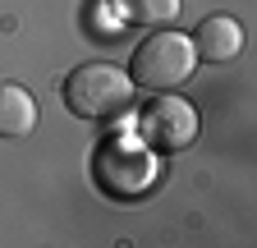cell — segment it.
<instances>
[{
	"label": "cell",
	"mask_w": 257,
	"mask_h": 248,
	"mask_svg": "<svg viewBox=\"0 0 257 248\" xmlns=\"http://www.w3.org/2000/svg\"><path fill=\"white\" fill-rule=\"evenodd\" d=\"M92 179H96L101 193H110L119 202H138L161 179V152L147 147L143 138L115 134V138H106L92 152Z\"/></svg>",
	"instance_id": "cell-1"
},
{
	"label": "cell",
	"mask_w": 257,
	"mask_h": 248,
	"mask_svg": "<svg viewBox=\"0 0 257 248\" xmlns=\"http://www.w3.org/2000/svg\"><path fill=\"white\" fill-rule=\"evenodd\" d=\"M64 106H69L78 119H119L134 110V78L124 69L106 65V60H87L78 65L69 78H64Z\"/></svg>",
	"instance_id": "cell-2"
},
{
	"label": "cell",
	"mask_w": 257,
	"mask_h": 248,
	"mask_svg": "<svg viewBox=\"0 0 257 248\" xmlns=\"http://www.w3.org/2000/svg\"><path fill=\"white\" fill-rule=\"evenodd\" d=\"M193 69H198V51L184 33H170V28L152 33L128 60L134 87H147V92H175L193 78Z\"/></svg>",
	"instance_id": "cell-3"
},
{
	"label": "cell",
	"mask_w": 257,
	"mask_h": 248,
	"mask_svg": "<svg viewBox=\"0 0 257 248\" xmlns=\"http://www.w3.org/2000/svg\"><path fill=\"white\" fill-rule=\"evenodd\" d=\"M138 138L156 152H184L198 138V110L175 92H152V101L138 115Z\"/></svg>",
	"instance_id": "cell-4"
},
{
	"label": "cell",
	"mask_w": 257,
	"mask_h": 248,
	"mask_svg": "<svg viewBox=\"0 0 257 248\" xmlns=\"http://www.w3.org/2000/svg\"><path fill=\"white\" fill-rule=\"evenodd\" d=\"M188 42H193V51H198V60H216L220 65V60H234L243 51V28L230 14H207Z\"/></svg>",
	"instance_id": "cell-5"
},
{
	"label": "cell",
	"mask_w": 257,
	"mask_h": 248,
	"mask_svg": "<svg viewBox=\"0 0 257 248\" xmlns=\"http://www.w3.org/2000/svg\"><path fill=\"white\" fill-rule=\"evenodd\" d=\"M37 129V97L19 83H0V138H23Z\"/></svg>",
	"instance_id": "cell-6"
},
{
	"label": "cell",
	"mask_w": 257,
	"mask_h": 248,
	"mask_svg": "<svg viewBox=\"0 0 257 248\" xmlns=\"http://www.w3.org/2000/svg\"><path fill=\"white\" fill-rule=\"evenodd\" d=\"M110 5L124 23H143V28H166L179 14V0H110Z\"/></svg>",
	"instance_id": "cell-7"
}]
</instances>
